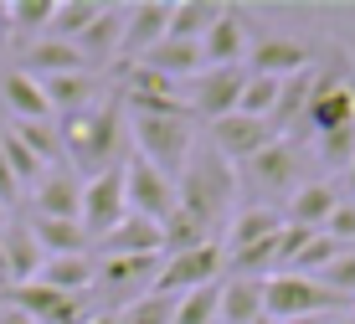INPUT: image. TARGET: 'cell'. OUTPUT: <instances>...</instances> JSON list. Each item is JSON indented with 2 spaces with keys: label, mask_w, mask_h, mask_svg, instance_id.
<instances>
[{
  "label": "cell",
  "mask_w": 355,
  "mask_h": 324,
  "mask_svg": "<svg viewBox=\"0 0 355 324\" xmlns=\"http://www.w3.org/2000/svg\"><path fill=\"white\" fill-rule=\"evenodd\" d=\"M98 0H57V10H52V26H46V36L52 42H78L83 31L98 21Z\"/></svg>",
  "instance_id": "30"
},
{
  "label": "cell",
  "mask_w": 355,
  "mask_h": 324,
  "mask_svg": "<svg viewBox=\"0 0 355 324\" xmlns=\"http://www.w3.org/2000/svg\"><path fill=\"white\" fill-rule=\"evenodd\" d=\"M129 149L144 155L160 176L180 180L191 149H196V119L191 114H129Z\"/></svg>",
  "instance_id": "4"
},
{
  "label": "cell",
  "mask_w": 355,
  "mask_h": 324,
  "mask_svg": "<svg viewBox=\"0 0 355 324\" xmlns=\"http://www.w3.org/2000/svg\"><path fill=\"white\" fill-rule=\"evenodd\" d=\"M278 227H284V211H273V206H237V216H232V227L222 237V253L237 257V253H248V247L268 242Z\"/></svg>",
  "instance_id": "24"
},
{
  "label": "cell",
  "mask_w": 355,
  "mask_h": 324,
  "mask_svg": "<svg viewBox=\"0 0 355 324\" xmlns=\"http://www.w3.org/2000/svg\"><path fill=\"white\" fill-rule=\"evenodd\" d=\"M340 201H345V196H340V180L314 176L309 185H299V191L284 201V221L288 227H304V232H324V221L335 216Z\"/></svg>",
  "instance_id": "17"
},
{
  "label": "cell",
  "mask_w": 355,
  "mask_h": 324,
  "mask_svg": "<svg viewBox=\"0 0 355 324\" xmlns=\"http://www.w3.org/2000/svg\"><path fill=\"white\" fill-rule=\"evenodd\" d=\"M340 324H350V319H340Z\"/></svg>",
  "instance_id": "48"
},
{
  "label": "cell",
  "mask_w": 355,
  "mask_h": 324,
  "mask_svg": "<svg viewBox=\"0 0 355 324\" xmlns=\"http://www.w3.org/2000/svg\"><path fill=\"white\" fill-rule=\"evenodd\" d=\"M237 196H242L237 165H232V160H222L206 139H196L186 170H180V180H175V201H180V211L201 216L216 237H227L232 216H237Z\"/></svg>",
  "instance_id": "2"
},
{
  "label": "cell",
  "mask_w": 355,
  "mask_h": 324,
  "mask_svg": "<svg viewBox=\"0 0 355 324\" xmlns=\"http://www.w3.org/2000/svg\"><path fill=\"white\" fill-rule=\"evenodd\" d=\"M227 273V253L222 242H206L196 247V253H175V257H160V273H155V289L160 298H186L196 289H211V283H222Z\"/></svg>",
  "instance_id": "6"
},
{
  "label": "cell",
  "mask_w": 355,
  "mask_h": 324,
  "mask_svg": "<svg viewBox=\"0 0 355 324\" xmlns=\"http://www.w3.org/2000/svg\"><path fill=\"white\" fill-rule=\"evenodd\" d=\"M314 283L355 304V247H345V253H340V257H335V263H329L324 273H314Z\"/></svg>",
  "instance_id": "38"
},
{
  "label": "cell",
  "mask_w": 355,
  "mask_h": 324,
  "mask_svg": "<svg viewBox=\"0 0 355 324\" xmlns=\"http://www.w3.org/2000/svg\"><path fill=\"white\" fill-rule=\"evenodd\" d=\"M170 6H175V0H139V6L124 10V46H119V62H139L150 46L165 42Z\"/></svg>",
  "instance_id": "16"
},
{
  "label": "cell",
  "mask_w": 355,
  "mask_h": 324,
  "mask_svg": "<svg viewBox=\"0 0 355 324\" xmlns=\"http://www.w3.org/2000/svg\"><path fill=\"white\" fill-rule=\"evenodd\" d=\"M216 283L211 289H196V293H186V298H175V319L170 324H216Z\"/></svg>",
  "instance_id": "37"
},
{
  "label": "cell",
  "mask_w": 355,
  "mask_h": 324,
  "mask_svg": "<svg viewBox=\"0 0 355 324\" xmlns=\"http://www.w3.org/2000/svg\"><path fill=\"white\" fill-rule=\"evenodd\" d=\"M124 196H129V216H144V221H160L175 211L180 201H175V180L170 176H160V170L150 165L144 155H124Z\"/></svg>",
  "instance_id": "8"
},
{
  "label": "cell",
  "mask_w": 355,
  "mask_h": 324,
  "mask_svg": "<svg viewBox=\"0 0 355 324\" xmlns=\"http://www.w3.org/2000/svg\"><path fill=\"white\" fill-rule=\"evenodd\" d=\"M216 319L222 324H258L263 319V278H248V273H227L216 283Z\"/></svg>",
  "instance_id": "21"
},
{
  "label": "cell",
  "mask_w": 355,
  "mask_h": 324,
  "mask_svg": "<svg viewBox=\"0 0 355 324\" xmlns=\"http://www.w3.org/2000/svg\"><path fill=\"white\" fill-rule=\"evenodd\" d=\"M57 129H62V160L78 170L83 180L124 165V155H129V149H124L129 108H124L119 93H108L98 108H88V114H78V119H62Z\"/></svg>",
  "instance_id": "1"
},
{
  "label": "cell",
  "mask_w": 355,
  "mask_h": 324,
  "mask_svg": "<svg viewBox=\"0 0 355 324\" xmlns=\"http://www.w3.org/2000/svg\"><path fill=\"white\" fill-rule=\"evenodd\" d=\"M0 108H10V119H26V123H52V103H46L42 83L21 67L0 72Z\"/></svg>",
  "instance_id": "20"
},
{
  "label": "cell",
  "mask_w": 355,
  "mask_h": 324,
  "mask_svg": "<svg viewBox=\"0 0 355 324\" xmlns=\"http://www.w3.org/2000/svg\"><path fill=\"white\" fill-rule=\"evenodd\" d=\"M273 123L268 119H248V114H227L216 123H206V144L216 149L222 160H232V165H242V160H252L263 144H273Z\"/></svg>",
  "instance_id": "12"
},
{
  "label": "cell",
  "mask_w": 355,
  "mask_h": 324,
  "mask_svg": "<svg viewBox=\"0 0 355 324\" xmlns=\"http://www.w3.org/2000/svg\"><path fill=\"white\" fill-rule=\"evenodd\" d=\"M0 253H6V268H10V289H16V283H31L46 263V253L36 247L26 216H10L6 227H0Z\"/></svg>",
  "instance_id": "22"
},
{
  "label": "cell",
  "mask_w": 355,
  "mask_h": 324,
  "mask_svg": "<svg viewBox=\"0 0 355 324\" xmlns=\"http://www.w3.org/2000/svg\"><path fill=\"white\" fill-rule=\"evenodd\" d=\"M52 10H57V0H10L6 6V31L10 36H46Z\"/></svg>",
  "instance_id": "31"
},
{
  "label": "cell",
  "mask_w": 355,
  "mask_h": 324,
  "mask_svg": "<svg viewBox=\"0 0 355 324\" xmlns=\"http://www.w3.org/2000/svg\"><path fill=\"white\" fill-rule=\"evenodd\" d=\"M6 221H10V211H6V206H0V227H6Z\"/></svg>",
  "instance_id": "45"
},
{
  "label": "cell",
  "mask_w": 355,
  "mask_h": 324,
  "mask_svg": "<svg viewBox=\"0 0 355 324\" xmlns=\"http://www.w3.org/2000/svg\"><path fill=\"white\" fill-rule=\"evenodd\" d=\"M345 319H350V324H355V304H350V314H345Z\"/></svg>",
  "instance_id": "46"
},
{
  "label": "cell",
  "mask_w": 355,
  "mask_h": 324,
  "mask_svg": "<svg viewBox=\"0 0 355 324\" xmlns=\"http://www.w3.org/2000/svg\"><path fill=\"white\" fill-rule=\"evenodd\" d=\"M6 298L16 309H26L36 324H88L98 314V304L88 293H57V289H46V283H16Z\"/></svg>",
  "instance_id": "10"
},
{
  "label": "cell",
  "mask_w": 355,
  "mask_h": 324,
  "mask_svg": "<svg viewBox=\"0 0 355 324\" xmlns=\"http://www.w3.org/2000/svg\"><path fill=\"white\" fill-rule=\"evenodd\" d=\"M26 206H31V216H62V221H78V211H83V176H78L72 165L46 170V176L26 191Z\"/></svg>",
  "instance_id": "13"
},
{
  "label": "cell",
  "mask_w": 355,
  "mask_h": 324,
  "mask_svg": "<svg viewBox=\"0 0 355 324\" xmlns=\"http://www.w3.org/2000/svg\"><path fill=\"white\" fill-rule=\"evenodd\" d=\"M345 185H350V201H355V160H350V170H345Z\"/></svg>",
  "instance_id": "43"
},
{
  "label": "cell",
  "mask_w": 355,
  "mask_h": 324,
  "mask_svg": "<svg viewBox=\"0 0 355 324\" xmlns=\"http://www.w3.org/2000/svg\"><path fill=\"white\" fill-rule=\"evenodd\" d=\"M314 62V46L309 42H293V36H258L248 52V72H258V78H299L304 67Z\"/></svg>",
  "instance_id": "15"
},
{
  "label": "cell",
  "mask_w": 355,
  "mask_h": 324,
  "mask_svg": "<svg viewBox=\"0 0 355 324\" xmlns=\"http://www.w3.org/2000/svg\"><path fill=\"white\" fill-rule=\"evenodd\" d=\"M93 253H67V257H46L42 273H36L31 283H46V289L57 293H88L93 289Z\"/></svg>",
  "instance_id": "27"
},
{
  "label": "cell",
  "mask_w": 355,
  "mask_h": 324,
  "mask_svg": "<svg viewBox=\"0 0 355 324\" xmlns=\"http://www.w3.org/2000/svg\"><path fill=\"white\" fill-rule=\"evenodd\" d=\"M139 67L160 72V78H170V83H186V78H196V72L206 67V57H201V42H175V36H165L160 46H150V52L139 57Z\"/></svg>",
  "instance_id": "25"
},
{
  "label": "cell",
  "mask_w": 355,
  "mask_h": 324,
  "mask_svg": "<svg viewBox=\"0 0 355 324\" xmlns=\"http://www.w3.org/2000/svg\"><path fill=\"white\" fill-rule=\"evenodd\" d=\"M26 227H31L36 247H42L46 257L93 253V242H88V232H83V221H62V216H26Z\"/></svg>",
  "instance_id": "26"
},
{
  "label": "cell",
  "mask_w": 355,
  "mask_h": 324,
  "mask_svg": "<svg viewBox=\"0 0 355 324\" xmlns=\"http://www.w3.org/2000/svg\"><path fill=\"white\" fill-rule=\"evenodd\" d=\"M216 16H222V0H175V6H170V31L165 36H175V42H201Z\"/></svg>",
  "instance_id": "28"
},
{
  "label": "cell",
  "mask_w": 355,
  "mask_h": 324,
  "mask_svg": "<svg viewBox=\"0 0 355 324\" xmlns=\"http://www.w3.org/2000/svg\"><path fill=\"white\" fill-rule=\"evenodd\" d=\"M16 67H21V72H31V78H62V72H83L88 62L78 57V46H72V42H52V36H36V42L21 46ZM88 72H93V67H88Z\"/></svg>",
  "instance_id": "23"
},
{
  "label": "cell",
  "mask_w": 355,
  "mask_h": 324,
  "mask_svg": "<svg viewBox=\"0 0 355 324\" xmlns=\"http://www.w3.org/2000/svg\"><path fill=\"white\" fill-rule=\"evenodd\" d=\"M248 88V67H201L196 78L180 83V98H186L191 119L216 123L227 114H237V98Z\"/></svg>",
  "instance_id": "7"
},
{
  "label": "cell",
  "mask_w": 355,
  "mask_h": 324,
  "mask_svg": "<svg viewBox=\"0 0 355 324\" xmlns=\"http://www.w3.org/2000/svg\"><path fill=\"white\" fill-rule=\"evenodd\" d=\"M252 52V16L248 6H222V16L211 21V31L201 36L206 67H248Z\"/></svg>",
  "instance_id": "11"
},
{
  "label": "cell",
  "mask_w": 355,
  "mask_h": 324,
  "mask_svg": "<svg viewBox=\"0 0 355 324\" xmlns=\"http://www.w3.org/2000/svg\"><path fill=\"white\" fill-rule=\"evenodd\" d=\"M124 216H129V196H124V165H114V170H103V176L83 180V211H78V221H83V232H88V242L108 237V232H114Z\"/></svg>",
  "instance_id": "9"
},
{
  "label": "cell",
  "mask_w": 355,
  "mask_h": 324,
  "mask_svg": "<svg viewBox=\"0 0 355 324\" xmlns=\"http://www.w3.org/2000/svg\"><path fill=\"white\" fill-rule=\"evenodd\" d=\"M258 324H273V319H268V314H263V319H258Z\"/></svg>",
  "instance_id": "47"
},
{
  "label": "cell",
  "mask_w": 355,
  "mask_h": 324,
  "mask_svg": "<svg viewBox=\"0 0 355 324\" xmlns=\"http://www.w3.org/2000/svg\"><path fill=\"white\" fill-rule=\"evenodd\" d=\"M88 324H119V319H114V314H93Z\"/></svg>",
  "instance_id": "44"
},
{
  "label": "cell",
  "mask_w": 355,
  "mask_h": 324,
  "mask_svg": "<svg viewBox=\"0 0 355 324\" xmlns=\"http://www.w3.org/2000/svg\"><path fill=\"white\" fill-rule=\"evenodd\" d=\"M114 319H119V324H170V319H175V298L144 293V298H134L129 309H119Z\"/></svg>",
  "instance_id": "36"
},
{
  "label": "cell",
  "mask_w": 355,
  "mask_h": 324,
  "mask_svg": "<svg viewBox=\"0 0 355 324\" xmlns=\"http://www.w3.org/2000/svg\"><path fill=\"white\" fill-rule=\"evenodd\" d=\"M0 155H6V165H10V170H16L21 191H31V185H36V180L46 176V165H42V160H36L31 149L21 144V139H16V134L6 129V123H0Z\"/></svg>",
  "instance_id": "34"
},
{
  "label": "cell",
  "mask_w": 355,
  "mask_h": 324,
  "mask_svg": "<svg viewBox=\"0 0 355 324\" xmlns=\"http://www.w3.org/2000/svg\"><path fill=\"white\" fill-rule=\"evenodd\" d=\"M263 314L268 319H304V314H350V298L320 289L314 278H299V273H273L263 278Z\"/></svg>",
  "instance_id": "5"
},
{
  "label": "cell",
  "mask_w": 355,
  "mask_h": 324,
  "mask_svg": "<svg viewBox=\"0 0 355 324\" xmlns=\"http://www.w3.org/2000/svg\"><path fill=\"white\" fill-rule=\"evenodd\" d=\"M278 93H284V83H278V78H258V72H248V88H242V98H237V114H248V119H273Z\"/></svg>",
  "instance_id": "33"
},
{
  "label": "cell",
  "mask_w": 355,
  "mask_h": 324,
  "mask_svg": "<svg viewBox=\"0 0 355 324\" xmlns=\"http://www.w3.org/2000/svg\"><path fill=\"white\" fill-rule=\"evenodd\" d=\"M42 83V93H46V103H52V114H62V119H78V114H88V108L103 103V88H108V78L103 72H62V78H36Z\"/></svg>",
  "instance_id": "14"
},
{
  "label": "cell",
  "mask_w": 355,
  "mask_h": 324,
  "mask_svg": "<svg viewBox=\"0 0 355 324\" xmlns=\"http://www.w3.org/2000/svg\"><path fill=\"white\" fill-rule=\"evenodd\" d=\"M309 155H314V165L350 170V160H355V123H345V129H329V134H320V139H309Z\"/></svg>",
  "instance_id": "32"
},
{
  "label": "cell",
  "mask_w": 355,
  "mask_h": 324,
  "mask_svg": "<svg viewBox=\"0 0 355 324\" xmlns=\"http://www.w3.org/2000/svg\"><path fill=\"white\" fill-rule=\"evenodd\" d=\"M314 176H320V165H314L309 144L288 139V134H278L273 144H263L258 155L242 160V170H237L242 191L258 196L252 206H273V211H284V201L299 191V185H309Z\"/></svg>",
  "instance_id": "3"
},
{
  "label": "cell",
  "mask_w": 355,
  "mask_h": 324,
  "mask_svg": "<svg viewBox=\"0 0 355 324\" xmlns=\"http://www.w3.org/2000/svg\"><path fill=\"white\" fill-rule=\"evenodd\" d=\"M6 129H10V134H16V139H21V144H26V149H31V155H36V160H42V165H46V170H57V165H67V160H62V129H57V123H26V119H10V123H6Z\"/></svg>",
  "instance_id": "29"
},
{
  "label": "cell",
  "mask_w": 355,
  "mask_h": 324,
  "mask_svg": "<svg viewBox=\"0 0 355 324\" xmlns=\"http://www.w3.org/2000/svg\"><path fill=\"white\" fill-rule=\"evenodd\" d=\"M0 293H10V268H6V253H0Z\"/></svg>",
  "instance_id": "42"
},
{
  "label": "cell",
  "mask_w": 355,
  "mask_h": 324,
  "mask_svg": "<svg viewBox=\"0 0 355 324\" xmlns=\"http://www.w3.org/2000/svg\"><path fill=\"white\" fill-rule=\"evenodd\" d=\"M340 319H345V314H304V319H284V324H340Z\"/></svg>",
  "instance_id": "41"
},
{
  "label": "cell",
  "mask_w": 355,
  "mask_h": 324,
  "mask_svg": "<svg viewBox=\"0 0 355 324\" xmlns=\"http://www.w3.org/2000/svg\"><path fill=\"white\" fill-rule=\"evenodd\" d=\"M345 253V247L335 242V237H324V232H314L309 242H304V253L293 257V268L288 273H299V278H314V273H324L329 263H335V257Z\"/></svg>",
  "instance_id": "35"
},
{
  "label": "cell",
  "mask_w": 355,
  "mask_h": 324,
  "mask_svg": "<svg viewBox=\"0 0 355 324\" xmlns=\"http://www.w3.org/2000/svg\"><path fill=\"white\" fill-rule=\"evenodd\" d=\"M21 201H26V191H21V180H16V170L6 165V155H0V206L6 211H16Z\"/></svg>",
  "instance_id": "40"
},
{
  "label": "cell",
  "mask_w": 355,
  "mask_h": 324,
  "mask_svg": "<svg viewBox=\"0 0 355 324\" xmlns=\"http://www.w3.org/2000/svg\"><path fill=\"white\" fill-rule=\"evenodd\" d=\"M124 10L129 6H103V10H98V21L72 42V46H78V57L88 62L93 72L108 67V62L119 57V46H124Z\"/></svg>",
  "instance_id": "18"
},
{
  "label": "cell",
  "mask_w": 355,
  "mask_h": 324,
  "mask_svg": "<svg viewBox=\"0 0 355 324\" xmlns=\"http://www.w3.org/2000/svg\"><path fill=\"white\" fill-rule=\"evenodd\" d=\"M93 257H160V227L144 216H124L108 237L93 242Z\"/></svg>",
  "instance_id": "19"
},
{
  "label": "cell",
  "mask_w": 355,
  "mask_h": 324,
  "mask_svg": "<svg viewBox=\"0 0 355 324\" xmlns=\"http://www.w3.org/2000/svg\"><path fill=\"white\" fill-rule=\"evenodd\" d=\"M324 237H335L340 247H355V201H340L335 216L324 221Z\"/></svg>",
  "instance_id": "39"
}]
</instances>
